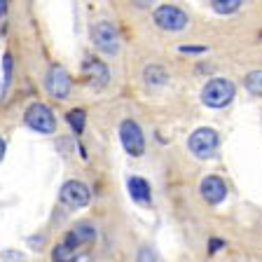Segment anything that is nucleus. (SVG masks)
I'll return each instance as SVG.
<instances>
[{
	"label": "nucleus",
	"instance_id": "obj_12",
	"mask_svg": "<svg viewBox=\"0 0 262 262\" xmlns=\"http://www.w3.org/2000/svg\"><path fill=\"white\" fill-rule=\"evenodd\" d=\"M126 187H129V194L134 202L138 204H150V185H147L143 178H138V176H131L129 180H126Z\"/></svg>",
	"mask_w": 262,
	"mask_h": 262
},
{
	"label": "nucleus",
	"instance_id": "obj_16",
	"mask_svg": "<svg viewBox=\"0 0 262 262\" xmlns=\"http://www.w3.org/2000/svg\"><path fill=\"white\" fill-rule=\"evenodd\" d=\"M244 84H246V89H248L251 94L262 96V71H251L248 75H246Z\"/></svg>",
	"mask_w": 262,
	"mask_h": 262
},
{
	"label": "nucleus",
	"instance_id": "obj_3",
	"mask_svg": "<svg viewBox=\"0 0 262 262\" xmlns=\"http://www.w3.org/2000/svg\"><path fill=\"white\" fill-rule=\"evenodd\" d=\"M24 120L38 134H54L56 122H54V113L49 110V105L45 103H31L24 113Z\"/></svg>",
	"mask_w": 262,
	"mask_h": 262
},
{
	"label": "nucleus",
	"instance_id": "obj_2",
	"mask_svg": "<svg viewBox=\"0 0 262 262\" xmlns=\"http://www.w3.org/2000/svg\"><path fill=\"white\" fill-rule=\"evenodd\" d=\"M218 131L215 129H208V126H202V129H196L194 134L190 136V141H187V145H190V152L194 155V157L199 159H208L215 155V150H218Z\"/></svg>",
	"mask_w": 262,
	"mask_h": 262
},
{
	"label": "nucleus",
	"instance_id": "obj_22",
	"mask_svg": "<svg viewBox=\"0 0 262 262\" xmlns=\"http://www.w3.org/2000/svg\"><path fill=\"white\" fill-rule=\"evenodd\" d=\"M3 157H5V141L0 136V162H3Z\"/></svg>",
	"mask_w": 262,
	"mask_h": 262
},
{
	"label": "nucleus",
	"instance_id": "obj_8",
	"mask_svg": "<svg viewBox=\"0 0 262 262\" xmlns=\"http://www.w3.org/2000/svg\"><path fill=\"white\" fill-rule=\"evenodd\" d=\"M45 84L54 98H66L71 94V75L63 66H52L47 71V77H45Z\"/></svg>",
	"mask_w": 262,
	"mask_h": 262
},
{
	"label": "nucleus",
	"instance_id": "obj_6",
	"mask_svg": "<svg viewBox=\"0 0 262 262\" xmlns=\"http://www.w3.org/2000/svg\"><path fill=\"white\" fill-rule=\"evenodd\" d=\"M187 14L176 5H159L155 10V24L164 31H183L187 26Z\"/></svg>",
	"mask_w": 262,
	"mask_h": 262
},
{
	"label": "nucleus",
	"instance_id": "obj_23",
	"mask_svg": "<svg viewBox=\"0 0 262 262\" xmlns=\"http://www.w3.org/2000/svg\"><path fill=\"white\" fill-rule=\"evenodd\" d=\"M5 12H7V3H5V0H0V16L5 14Z\"/></svg>",
	"mask_w": 262,
	"mask_h": 262
},
{
	"label": "nucleus",
	"instance_id": "obj_9",
	"mask_svg": "<svg viewBox=\"0 0 262 262\" xmlns=\"http://www.w3.org/2000/svg\"><path fill=\"white\" fill-rule=\"evenodd\" d=\"M96 239V227L89 223H77L75 227L68 232V234L63 236V241L61 244L68 246L71 251H82V246L92 244V241Z\"/></svg>",
	"mask_w": 262,
	"mask_h": 262
},
{
	"label": "nucleus",
	"instance_id": "obj_19",
	"mask_svg": "<svg viewBox=\"0 0 262 262\" xmlns=\"http://www.w3.org/2000/svg\"><path fill=\"white\" fill-rule=\"evenodd\" d=\"M3 66H5V89L10 84V77H12V54L3 56Z\"/></svg>",
	"mask_w": 262,
	"mask_h": 262
},
{
	"label": "nucleus",
	"instance_id": "obj_17",
	"mask_svg": "<svg viewBox=\"0 0 262 262\" xmlns=\"http://www.w3.org/2000/svg\"><path fill=\"white\" fill-rule=\"evenodd\" d=\"M239 0H213L211 3V7L215 12H218V14H229V12H236L239 10Z\"/></svg>",
	"mask_w": 262,
	"mask_h": 262
},
{
	"label": "nucleus",
	"instance_id": "obj_14",
	"mask_svg": "<svg viewBox=\"0 0 262 262\" xmlns=\"http://www.w3.org/2000/svg\"><path fill=\"white\" fill-rule=\"evenodd\" d=\"M143 77H145L147 84H164V82L169 80V75H166V71H164L162 66H147Z\"/></svg>",
	"mask_w": 262,
	"mask_h": 262
},
{
	"label": "nucleus",
	"instance_id": "obj_13",
	"mask_svg": "<svg viewBox=\"0 0 262 262\" xmlns=\"http://www.w3.org/2000/svg\"><path fill=\"white\" fill-rule=\"evenodd\" d=\"M52 262H89V255L82 251H71L63 244H56L52 251Z\"/></svg>",
	"mask_w": 262,
	"mask_h": 262
},
{
	"label": "nucleus",
	"instance_id": "obj_20",
	"mask_svg": "<svg viewBox=\"0 0 262 262\" xmlns=\"http://www.w3.org/2000/svg\"><path fill=\"white\" fill-rule=\"evenodd\" d=\"M220 246H223V241H220V239H213V241H211V253H215Z\"/></svg>",
	"mask_w": 262,
	"mask_h": 262
},
{
	"label": "nucleus",
	"instance_id": "obj_1",
	"mask_svg": "<svg viewBox=\"0 0 262 262\" xmlns=\"http://www.w3.org/2000/svg\"><path fill=\"white\" fill-rule=\"evenodd\" d=\"M236 89L232 80H225V77H213L204 84L202 89V101L208 108H225V105L234 98Z\"/></svg>",
	"mask_w": 262,
	"mask_h": 262
},
{
	"label": "nucleus",
	"instance_id": "obj_18",
	"mask_svg": "<svg viewBox=\"0 0 262 262\" xmlns=\"http://www.w3.org/2000/svg\"><path fill=\"white\" fill-rule=\"evenodd\" d=\"M138 262H157V255L150 246H143L141 251H138Z\"/></svg>",
	"mask_w": 262,
	"mask_h": 262
},
{
	"label": "nucleus",
	"instance_id": "obj_15",
	"mask_svg": "<svg viewBox=\"0 0 262 262\" xmlns=\"http://www.w3.org/2000/svg\"><path fill=\"white\" fill-rule=\"evenodd\" d=\"M68 124L73 126V131H75L77 136H80L82 131H84V122H87V115H84V110H80V108H75V110H68Z\"/></svg>",
	"mask_w": 262,
	"mask_h": 262
},
{
	"label": "nucleus",
	"instance_id": "obj_5",
	"mask_svg": "<svg viewBox=\"0 0 262 262\" xmlns=\"http://www.w3.org/2000/svg\"><path fill=\"white\" fill-rule=\"evenodd\" d=\"M120 141L124 145V150L131 157H141L145 152V138H143L141 126L134 120H124L120 124Z\"/></svg>",
	"mask_w": 262,
	"mask_h": 262
},
{
	"label": "nucleus",
	"instance_id": "obj_4",
	"mask_svg": "<svg viewBox=\"0 0 262 262\" xmlns=\"http://www.w3.org/2000/svg\"><path fill=\"white\" fill-rule=\"evenodd\" d=\"M92 40L98 52L103 54H117L120 52V33L113 21H98L92 31Z\"/></svg>",
	"mask_w": 262,
	"mask_h": 262
},
{
	"label": "nucleus",
	"instance_id": "obj_11",
	"mask_svg": "<svg viewBox=\"0 0 262 262\" xmlns=\"http://www.w3.org/2000/svg\"><path fill=\"white\" fill-rule=\"evenodd\" d=\"M84 73L89 75V82H92L96 89L105 87L110 80V71L108 66L103 63V61H96V59H87L84 61Z\"/></svg>",
	"mask_w": 262,
	"mask_h": 262
},
{
	"label": "nucleus",
	"instance_id": "obj_21",
	"mask_svg": "<svg viewBox=\"0 0 262 262\" xmlns=\"http://www.w3.org/2000/svg\"><path fill=\"white\" fill-rule=\"evenodd\" d=\"M180 52H204V47H180Z\"/></svg>",
	"mask_w": 262,
	"mask_h": 262
},
{
	"label": "nucleus",
	"instance_id": "obj_7",
	"mask_svg": "<svg viewBox=\"0 0 262 262\" xmlns=\"http://www.w3.org/2000/svg\"><path fill=\"white\" fill-rule=\"evenodd\" d=\"M89 196H92V192H89V187L84 185L82 180H68V183H63V187H61V192H59V199L68 208L87 206Z\"/></svg>",
	"mask_w": 262,
	"mask_h": 262
},
{
	"label": "nucleus",
	"instance_id": "obj_10",
	"mask_svg": "<svg viewBox=\"0 0 262 262\" xmlns=\"http://www.w3.org/2000/svg\"><path fill=\"white\" fill-rule=\"evenodd\" d=\"M199 192H202V196L208 204H220L227 196V185L218 176H206L202 180V185H199Z\"/></svg>",
	"mask_w": 262,
	"mask_h": 262
}]
</instances>
